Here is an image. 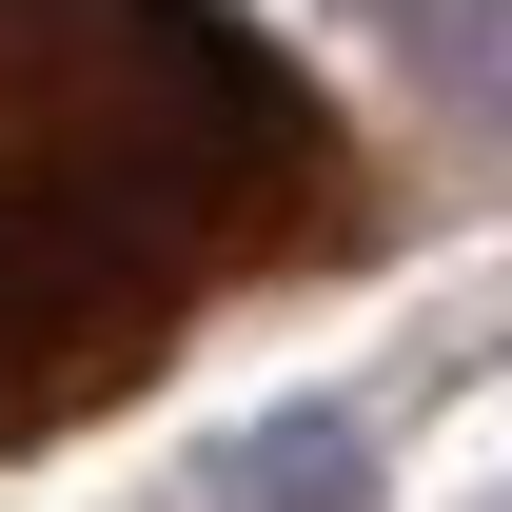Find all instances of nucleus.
I'll return each mask as SVG.
<instances>
[{
  "label": "nucleus",
  "instance_id": "f257e3e1",
  "mask_svg": "<svg viewBox=\"0 0 512 512\" xmlns=\"http://www.w3.org/2000/svg\"><path fill=\"white\" fill-rule=\"evenodd\" d=\"M394 158L256 0H0V453H60L217 316L355 276Z\"/></svg>",
  "mask_w": 512,
  "mask_h": 512
}]
</instances>
